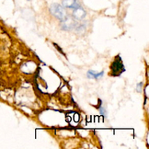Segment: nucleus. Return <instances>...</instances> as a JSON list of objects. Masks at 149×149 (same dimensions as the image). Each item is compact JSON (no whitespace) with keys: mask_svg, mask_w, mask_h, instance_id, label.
<instances>
[{"mask_svg":"<svg viewBox=\"0 0 149 149\" xmlns=\"http://www.w3.org/2000/svg\"><path fill=\"white\" fill-rule=\"evenodd\" d=\"M99 111H100V115H102V116H105V114H106V110L103 107H100V109H99Z\"/></svg>","mask_w":149,"mask_h":149,"instance_id":"7","label":"nucleus"},{"mask_svg":"<svg viewBox=\"0 0 149 149\" xmlns=\"http://www.w3.org/2000/svg\"><path fill=\"white\" fill-rule=\"evenodd\" d=\"M62 23H61V27L63 30L65 31H73L74 27H76V21H74L72 19L68 18V17H65V18L61 20Z\"/></svg>","mask_w":149,"mask_h":149,"instance_id":"2","label":"nucleus"},{"mask_svg":"<svg viewBox=\"0 0 149 149\" xmlns=\"http://www.w3.org/2000/svg\"><path fill=\"white\" fill-rule=\"evenodd\" d=\"M111 70L113 72V74H115V76H117V72L119 71L120 74L123 73L125 71L124 67H123V62L122 60H120V63H118L117 61H115L113 63V65L111 66Z\"/></svg>","mask_w":149,"mask_h":149,"instance_id":"5","label":"nucleus"},{"mask_svg":"<svg viewBox=\"0 0 149 149\" xmlns=\"http://www.w3.org/2000/svg\"><path fill=\"white\" fill-rule=\"evenodd\" d=\"M74 12H73V17L76 19L77 20H82L86 18V15H87V13H86V11L84 10L83 8L79 7L77 8H74L73 9Z\"/></svg>","mask_w":149,"mask_h":149,"instance_id":"4","label":"nucleus"},{"mask_svg":"<svg viewBox=\"0 0 149 149\" xmlns=\"http://www.w3.org/2000/svg\"><path fill=\"white\" fill-rule=\"evenodd\" d=\"M142 88H143V83L141 82V83H139L138 85H137V90H138V91H141Z\"/></svg>","mask_w":149,"mask_h":149,"instance_id":"9","label":"nucleus"},{"mask_svg":"<svg viewBox=\"0 0 149 149\" xmlns=\"http://www.w3.org/2000/svg\"><path fill=\"white\" fill-rule=\"evenodd\" d=\"M62 6L65 8H71V9H74L81 7L78 0H63Z\"/></svg>","mask_w":149,"mask_h":149,"instance_id":"3","label":"nucleus"},{"mask_svg":"<svg viewBox=\"0 0 149 149\" xmlns=\"http://www.w3.org/2000/svg\"><path fill=\"white\" fill-rule=\"evenodd\" d=\"M50 11H51V13L55 17V18H57L60 20H63L66 17L65 9L62 5L53 4L50 8Z\"/></svg>","mask_w":149,"mask_h":149,"instance_id":"1","label":"nucleus"},{"mask_svg":"<svg viewBox=\"0 0 149 149\" xmlns=\"http://www.w3.org/2000/svg\"><path fill=\"white\" fill-rule=\"evenodd\" d=\"M87 76L90 79H92V78H94V79H100V78H101L103 76H104V72L101 71L100 73H96V72H94L92 70H89V71H88Z\"/></svg>","mask_w":149,"mask_h":149,"instance_id":"6","label":"nucleus"},{"mask_svg":"<svg viewBox=\"0 0 149 149\" xmlns=\"http://www.w3.org/2000/svg\"><path fill=\"white\" fill-rule=\"evenodd\" d=\"M74 122H76V123H78V122H79V120H80L79 114H77V113L74 114Z\"/></svg>","mask_w":149,"mask_h":149,"instance_id":"8","label":"nucleus"}]
</instances>
